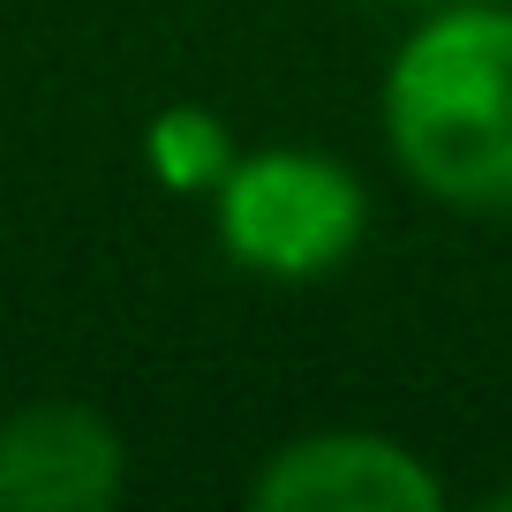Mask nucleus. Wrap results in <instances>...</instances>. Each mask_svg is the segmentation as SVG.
I'll return each instance as SVG.
<instances>
[{
	"label": "nucleus",
	"mask_w": 512,
	"mask_h": 512,
	"mask_svg": "<svg viewBox=\"0 0 512 512\" xmlns=\"http://www.w3.org/2000/svg\"><path fill=\"white\" fill-rule=\"evenodd\" d=\"M234 159H241L234 128L211 106H196V98L159 106L144 121V166L159 174V189H174V196H219V181L234 174Z\"/></svg>",
	"instance_id": "39448f33"
},
{
	"label": "nucleus",
	"mask_w": 512,
	"mask_h": 512,
	"mask_svg": "<svg viewBox=\"0 0 512 512\" xmlns=\"http://www.w3.org/2000/svg\"><path fill=\"white\" fill-rule=\"evenodd\" d=\"M128 445L83 400H31L0 422V512H106L121 505Z\"/></svg>",
	"instance_id": "7ed1b4c3"
},
{
	"label": "nucleus",
	"mask_w": 512,
	"mask_h": 512,
	"mask_svg": "<svg viewBox=\"0 0 512 512\" xmlns=\"http://www.w3.org/2000/svg\"><path fill=\"white\" fill-rule=\"evenodd\" d=\"M490 512H512V490H497V497H490Z\"/></svg>",
	"instance_id": "423d86ee"
},
{
	"label": "nucleus",
	"mask_w": 512,
	"mask_h": 512,
	"mask_svg": "<svg viewBox=\"0 0 512 512\" xmlns=\"http://www.w3.org/2000/svg\"><path fill=\"white\" fill-rule=\"evenodd\" d=\"M369 234V196L339 159L302 144L241 151L234 174L219 181V249L241 272L309 287L332 279Z\"/></svg>",
	"instance_id": "f03ea898"
},
{
	"label": "nucleus",
	"mask_w": 512,
	"mask_h": 512,
	"mask_svg": "<svg viewBox=\"0 0 512 512\" xmlns=\"http://www.w3.org/2000/svg\"><path fill=\"white\" fill-rule=\"evenodd\" d=\"M384 144L437 204L512 211V0H460L400 38Z\"/></svg>",
	"instance_id": "f257e3e1"
},
{
	"label": "nucleus",
	"mask_w": 512,
	"mask_h": 512,
	"mask_svg": "<svg viewBox=\"0 0 512 512\" xmlns=\"http://www.w3.org/2000/svg\"><path fill=\"white\" fill-rule=\"evenodd\" d=\"M445 482L377 430H317L294 437L249 482V505L264 512H430Z\"/></svg>",
	"instance_id": "20e7f679"
}]
</instances>
